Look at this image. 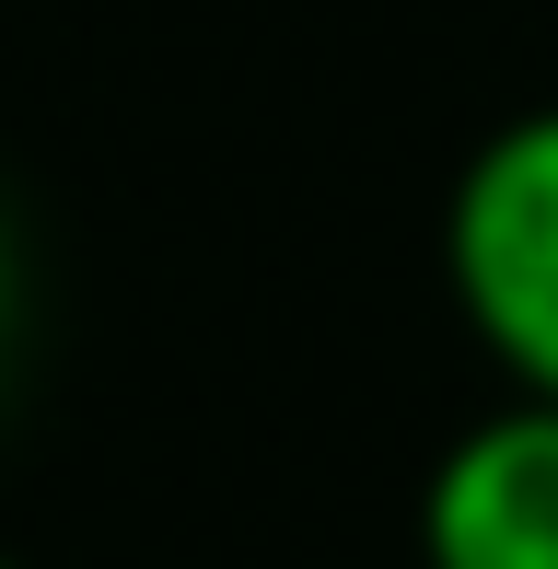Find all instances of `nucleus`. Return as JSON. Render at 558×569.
Wrapping results in <instances>:
<instances>
[{"label": "nucleus", "instance_id": "obj_1", "mask_svg": "<svg viewBox=\"0 0 558 569\" xmlns=\"http://www.w3.org/2000/svg\"><path fill=\"white\" fill-rule=\"evenodd\" d=\"M442 291L512 396H558V106L500 117L454 163Z\"/></svg>", "mask_w": 558, "mask_h": 569}, {"label": "nucleus", "instance_id": "obj_2", "mask_svg": "<svg viewBox=\"0 0 558 569\" xmlns=\"http://www.w3.org/2000/svg\"><path fill=\"white\" fill-rule=\"evenodd\" d=\"M419 569H558V396H500L419 488Z\"/></svg>", "mask_w": 558, "mask_h": 569}, {"label": "nucleus", "instance_id": "obj_3", "mask_svg": "<svg viewBox=\"0 0 558 569\" xmlns=\"http://www.w3.org/2000/svg\"><path fill=\"white\" fill-rule=\"evenodd\" d=\"M12 349H23V232L0 210V383H12Z\"/></svg>", "mask_w": 558, "mask_h": 569}, {"label": "nucleus", "instance_id": "obj_4", "mask_svg": "<svg viewBox=\"0 0 558 569\" xmlns=\"http://www.w3.org/2000/svg\"><path fill=\"white\" fill-rule=\"evenodd\" d=\"M0 569H12V558H0Z\"/></svg>", "mask_w": 558, "mask_h": 569}]
</instances>
